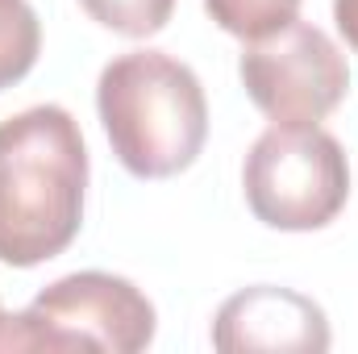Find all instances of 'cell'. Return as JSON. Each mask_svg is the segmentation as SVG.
<instances>
[{"instance_id":"6da1fadb","label":"cell","mask_w":358,"mask_h":354,"mask_svg":"<svg viewBox=\"0 0 358 354\" xmlns=\"http://www.w3.org/2000/svg\"><path fill=\"white\" fill-rule=\"evenodd\" d=\"M84 187L88 150L67 108L34 104L0 121V263L63 255L84 225Z\"/></svg>"},{"instance_id":"7a4b0ae2","label":"cell","mask_w":358,"mask_h":354,"mask_svg":"<svg viewBox=\"0 0 358 354\" xmlns=\"http://www.w3.org/2000/svg\"><path fill=\"white\" fill-rule=\"evenodd\" d=\"M113 155L138 179H167L196 163L208 138V100L187 63L163 50L117 55L96 84Z\"/></svg>"},{"instance_id":"3957f363","label":"cell","mask_w":358,"mask_h":354,"mask_svg":"<svg viewBox=\"0 0 358 354\" xmlns=\"http://www.w3.org/2000/svg\"><path fill=\"white\" fill-rule=\"evenodd\" d=\"M242 187L250 213L287 234L325 229L350 200V163L321 125H271L250 146Z\"/></svg>"},{"instance_id":"277c9868","label":"cell","mask_w":358,"mask_h":354,"mask_svg":"<svg viewBox=\"0 0 358 354\" xmlns=\"http://www.w3.org/2000/svg\"><path fill=\"white\" fill-rule=\"evenodd\" d=\"M238 71L250 100L279 125L325 121L342 104L350 84L346 55L325 29L308 21H287L267 38L246 42Z\"/></svg>"},{"instance_id":"5b68a950","label":"cell","mask_w":358,"mask_h":354,"mask_svg":"<svg viewBox=\"0 0 358 354\" xmlns=\"http://www.w3.org/2000/svg\"><path fill=\"white\" fill-rule=\"evenodd\" d=\"M42 351L138 354L155 342V304L121 275L76 271L55 279L25 309Z\"/></svg>"},{"instance_id":"8992f818","label":"cell","mask_w":358,"mask_h":354,"mask_svg":"<svg viewBox=\"0 0 358 354\" xmlns=\"http://www.w3.org/2000/svg\"><path fill=\"white\" fill-rule=\"evenodd\" d=\"M213 346L221 354L242 351H300L321 354L329 351V321L321 304L292 288H246L229 296L213 321Z\"/></svg>"},{"instance_id":"52a82bcc","label":"cell","mask_w":358,"mask_h":354,"mask_svg":"<svg viewBox=\"0 0 358 354\" xmlns=\"http://www.w3.org/2000/svg\"><path fill=\"white\" fill-rule=\"evenodd\" d=\"M42 50V25L29 0H0V92L25 80Z\"/></svg>"},{"instance_id":"ba28073f","label":"cell","mask_w":358,"mask_h":354,"mask_svg":"<svg viewBox=\"0 0 358 354\" xmlns=\"http://www.w3.org/2000/svg\"><path fill=\"white\" fill-rule=\"evenodd\" d=\"M204 8L225 34L255 42V38L283 29L287 21H296L300 0H204Z\"/></svg>"},{"instance_id":"9c48e42d","label":"cell","mask_w":358,"mask_h":354,"mask_svg":"<svg viewBox=\"0 0 358 354\" xmlns=\"http://www.w3.org/2000/svg\"><path fill=\"white\" fill-rule=\"evenodd\" d=\"M92 21L125 38H150L171 21L176 0H80Z\"/></svg>"},{"instance_id":"30bf717a","label":"cell","mask_w":358,"mask_h":354,"mask_svg":"<svg viewBox=\"0 0 358 354\" xmlns=\"http://www.w3.org/2000/svg\"><path fill=\"white\" fill-rule=\"evenodd\" d=\"M334 21H338L342 38L358 50V0H334Z\"/></svg>"}]
</instances>
